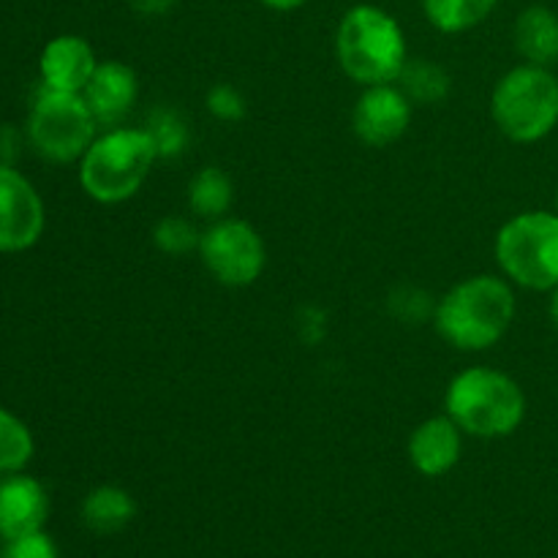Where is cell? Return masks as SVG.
Masks as SVG:
<instances>
[{
  "label": "cell",
  "mask_w": 558,
  "mask_h": 558,
  "mask_svg": "<svg viewBox=\"0 0 558 558\" xmlns=\"http://www.w3.org/2000/svg\"><path fill=\"white\" fill-rule=\"evenodd\" d=\"M199 254L210 276L234 289L259 281L267 262L262 234L240 218H218L207 232H202Z\"/></svg>",
  "instance_id": "8"
},
{
  "label": "cell",
  "mask_w": 558,
  "mask_h": 558,
  "mask_svg": "<svg viewBox=\"0 0 558 558\" xmlns=\"http://www.w3.org/2000/svg\"><path fill=\"white\" fill-rule=\"evenodd\" d=\"M3 558H58V548L44 532L22 534L16 539H5Z\"/></svg>",
  "instance_id": "24"
},
{
  "label": "cell",
  "mask_w": 558,
  "mask_h": 558,
  "mask_svg": "<svg viewBox=\"0 0 558 558\" xmlns=\"http://www.w3.org/2000/svg\"><path fill=\"white\" fill-rule=\"evenodd\" d=\"M145 131L150 134L153 145H156L158 158L178 156V153H183L185 142H189V129H185L183 118L172 109H156Z\"/></svg>",
  "instance_id": "21"
},
{
  "label": "cell",
  "mask_w": 558,
  "mask_h": 558,
  "mask_svg": "<svg viewBox=\"0 0 558 558\" xmlns=\"http://www.w3.org/2000/svg\"><path fill=\"white\" fill-rule=\"evenodd\" d=\"M44 202L27 178L0 163V254H16L38 243Z\"/></svg>",
  "instance_id": "9"
},
{
  "label": "cell",
  "mask_w": 558,
  "mask_h": 558,
  "mask_svg": "<svg viewBox=\"0 0 558 558\" xmlns=\"http://www.w3.org/2000/svg\"><path fill=\"white\" fill-rule=\"evenodd\" d=\"M234 202L232 180L216 167H205L196 172L189 185V207L202 218H223Z\"/></svg>",
  "instance_id": "18"
},
{
  "label": "cell",
  "mask_w": 558,
  "mask_h": 558,
  "mask_svg": "<svg viewBox=\"0 0 558 558\" xmlns=\"http://www.w3.org/2000/svg\"><path fill=\"white\" fill-rule=\"evenodd\" d=\"M398 82L412 104H439L450 93V76L430 60H407Z\"/></svg>",
  "instance_id": "19"
},
{
  "label": "cell",
  "mask_w": 558,
  "mask_h": 558,
  "mask_svg": "<svg viewBox=\"0 0 558 558\" xmlns=\"http://www.w3.org/2000/svg\"><path fill=\"white\" fill-rule=\"evenodd\" d=\"M136 93H140V85H136L134 69H129L120 60H107L93 71L90 82L82 90V98L87 101L98 125L118 129L134 107Z\"/></svg>",
  "instance_id": "12"
},
{
  "label": "cell",
  "mask_w": 558,
  "mask_h": 558,
  "mask_svg": "<svg viewBox=\"0 0 558 558\" xmlns=\"http://www.w3.org/2000/svg\"><path fill=\"white\" fill-rule=\"evenodd\" d=\"M156 158V145L145 129H109L82 156L80 183L90 199L118 205L145 185Z\"/></svg>",
  "instance_id": "4"
},
{
  "label": "cell",
  "mask_w": 558,
  "mask_h": 558,
  "mask_svg": "<svg viewBox=\"0 0 558 558\" xmlns=\"http://www.w3.org/2000/svg\"><path fill=\"white\" fill-rule=\"evenodd\" d=\"M262 3L272 11H294V9H300L305 0H262Z\"/></svg>",
  "instance_id": "26"
},
{
  "label": "cell",
  "mask_w": 558,
  "mask_h": 558,
  "mask_svg": "<svg viewBox=\"0 0 558 558\" xmlns=\"http://www.w3.org/2000/svg\"><path fill=\"white\" fill-rule=\"evenodd\" d=\"M494 123L507 140L539 142L558 125V80L550 69L523 63L507 71L490 96Z\"/></svg>",
  "instance_id": "5"
},
{
  "label": "cell",
  "mask_w": 558,
  "mask_h": 558,
  "mask_svg": "<svg viewBox=\"0 0 558 558\" xmlns=\"http://www.w3.org/2000/svg\"><path fill=\"white\" fill-rule=\"evenodd\" d=\"M447 414L463 434L501 439L521 428L526 396L512 376L494 368H469L450 381L445 396Z\"/></svg>",
  "instance_id": "3"
},
{
  "label": "cell",
  "mask_w": 558,
  "mask_h": 558,
  "mask_svg": "<svg viewBox=\"0 0 558 558\" xmlns=\"http://www.w3.org/2000/svg\"><path fill=\"white\" fill-rule=\"evenodd\" d=\"M515 49L532 65L554 69L558 63V14L543 3L526 5L512 27Z\"/></svg>",
  "instance_id": "15"
},
{
  "label": "cell",
  "mask_w": 558,
  "mask_h": 558,
  "mask_svg": "<svg viewBox=\"0 0 558 558\" xmlns=\"http://www.w3.org/2000/svg\"><path fill=\"white\" fill-rule=\"evenodd\" d=\"M49 515V496L38 480L27 474H5L0 480V539L41 532Z\"/></svg>",
  "instance_id": "11"
},
{
  "label": "cell",
  "mask_w": 558,
  "mask_h": 558,
  "mask_svg": "<svg viewBox=\"0 0 558 558\" xmlns=\"http://www.w3.org/2000/svg\"><path fill=\"white\" fill-rule=\"evenodd\" d=\"M245 98L238 87L232 85H216L207 93V112L218 120H240L245 118Z\"/></svg>",
  "instance_id": "23"
},
{
  "label": "cell",
  "mask_w": 558,
  "mask_h": 558,
  "mask_svg": "<svg viewBox=\"0 0 558 558\" xmlns=\"http://www.w3.org/2000/svg\"><path fill=\"white\" fill-rule=\"evenodd\" d=\"M556 213H558V189H556Z\"/></svg>",
  "instance_id": "28"
},
{
  "label": "cell",
  "mask_w": 558,
  "mask_h": 558,
  "mask_svg": "<svg viewBox=\"0 0 558 558\" xmlns=\"http://www.w3.org/2000/svg\"><path fill=\"white\" fill-rule=\"evenodd\" d=\"M461 434L463 430L450 414L420 423L409 439V458L414 469L425 477H441L450 472L461 458Z\"/></svg>",
  "instance_id": "14"
},
{
  "label": "cell",
  "mask_w": 558,
  "mask_h": 558,
  "mask_svg": "<svg viewBox=\"0 0 558 558\" xmlns=\"http://www.w3.org/2000/svg\"><path fill=\"white\" fill-rule=\"evenodd\" d=\"M515 319V294L496 276L456 283L436 308V327L450 347L483 352L499 343Z\"/></svg>",
  "instance_id": "2"
},
{
  "label": "cell",
  "mask_w": 558,
  "mask_h": 558,
  "mask_svg": "<svg viewBox=\"0 0 558 558\" xmlns=\"http://www.w3.org/2000/svg\"><path fill=\"white\" fill-rule=\"evenodd\" d=\"M202 234L196 232L194 223L183 216H167L153 229V243L158 251L169 256H185L194 248H199Z\"/></svg>",
  "instance_id": "22"
},
{
  "label": "cell",
  "mask_w": 558,
  "mask_h": 558,
  "mask_svg": "<svg viewBox=\"0 0 558 558\" xmlns=\"http://www.w3.org/2000/svg\"><path fill=\"white\" fill-rule=\"evenodd\" d=\"M499 0H423L430 25L441 33H466L490 16Z\"/></svg>",
  "instance_id": "17"
},
{
  "label": "cell",
  "mask_w": 558,
  "mask_h": 558,
  "mask_svg": "<svg viewBox=\"0 0 558 558\" xmlns=\"http://www.w3.org/2000/svg\"><path fill=\"white\" fill-rule=\"evenodd\" d=\"M496 259L505 276L534 292L558 287V213L529 210L496 234Z\"/></svg>",
  "instance_id": "6"
},
{
  "label": "cell",
  "mask_w": 558,
  "mask_h": 558,
  "mask_svg": "<svg viewBox=\"0 0 558 558\" xmlns=\"http://www.w3.org/2000/svg\"><path fill=\"white\" fill-rule=\"evenodd\" d=\"M550 322H554V327L558 330V287L554 289V300H550Z\"/></svg>",
  "instance_id": "27"
},
{
  "label": "cell",
  "mask_w": 558,
  "mask_h": 558,
  "mask_svg": "<svg viewBox=\"0 0 558 558\" xmlns=\"http://www.w3.org/2000/svg\"><path fill=\"white\" fill-rule=\"evenodd\" d=\"M33 436L27 425L11 412L0 409V477L16 474L31 463Z\"/></svg>",
  "instance_id": "20"
},
{
  "label": "cell",
  "mask_w": 558,
  "mask_h": 558,
  "mask_svg": "<svg viewBox=\"0 0 558 558\" xmlns=\"http://www.w3.org/2000/svg\"><path fill=\"white\" fill-rule=\"evenodd\" d=\"M336 58L360 85H392L409 60L407 36L390 11L371 3L352 5L338 22Z\"/></svg>",
  "instance_id": "1"
},
{
  "label": "cell",
  "mask_w": 558,
  "mask_h": 558,
  "mask_svg": "<svg viewBox=\"0 0 558 558\" xmlns=\"http://www.w3.org/2000/svg\"><path fill=\"white\" fill-rule=\"evenodd\" d=\"M96 129L98 123L82 93H60L49 87L38 93L27 118L31 145L54 163H69L85 156L96 140Z\"/></svg>",
  "instance_id": "7"
},
{
  "label": "cell",
  "mask_w": 558,
  "mask_h": 558,
  "mask_svg": "<svg viewBox=\"0 0 558 558\" xmlns=\"http://www.w3.org/2000/svg\"><path fill=\"white\" fill-rule=\"evenodd\" d=\"M44 87L60 93H82L98 69L96 52L82 36H58L44 47L41 60Z\"/></svg>",
  "instance_id": "13"
},
{
  "label": "cell",
  "mask_w": 558,
  "mask_h": 558,
  "mask_svg": "<svg viewBox=\"0 0 558 558\" xmlns=\"http://www.w3.org/2000/svg\"><path fill=\"white\" fill-rule=\"evenodd\" d=\"M180 0H129L131 9L140 16H163L178 5Z\"/></svg>",
  "instance_id": "25"
},
{
  "label": "cell",
  "mask_w": 558,
  "mask_h": 558,
  "mask_svg": "<svg viewBox=\"0 0 558 558\" xmlns=\"http://www.w3.org/2000/svg\"><path fill=\"white\" fill-rule=\"evenodd\" d=\"M136 501L118 485H98L82 501V521L96 534H118L134 521Z\"/></svg>",
  "instance_id": "16"
},
{
  "label": "cell",
  "mask_w": 558,
  "mask_h": 558,
  "mask_svg": "<svg viewBox=\"0 0 558 558\" xmlns=\"http://www.w3.org/2000/svg\"><path fill=\"white\" fill-rule=\"evenodd\" d=\"M412 123V101L396 85H371L352 112L354 134L371 147H387L401 140Z\"/></svg>",
  "instance_id": "10"
},
{
  "label": "cell",
  "mask_w": 558,
  "mask_h": 558,
  "mask_svg": "<svg viewBox=\"0 0 558 558\" xmlns=\"http://www.w3.org/2000/svg\"><path fill=\"white\" fill-rule=\"evenodd\" d=\"M0 558H3V556H0Z\"/></svg>",
  "instance_id": "29"
}]
</instances>
